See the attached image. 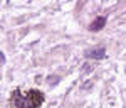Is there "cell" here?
<instances>
[{
    "label": "cell",
    "mask_w": 126,
    "mask_h": 108,
    "mask_svg": "<svg viewBox=\"0 0 126 108\" xmlns=\"http://www.w3.org/2000/svg\"><path fill=\"white\" fill-rule=\"evenodd\" d=\"M106 54L104 47H96V49H91L86 52V58H93V59H103Z\"/></svg>",
    "instance_id": "cell-2"
},
{
    "label": "cell",
    "mask_w": 126,
    "mask_h": 108,
    "mask_svg": "<svg viewBox=\"0 0 126 108\" xmlns=\"http://www.w3.org/2000/svg\"><path fill=\"white\" fill-rule=\"evenodd\" d=\"M42 101H44V95L35 89L29 91L27 95H20L19 91H15L12 98V103L15 108H37Z\"/></svg>",
    "instance_id": "cell-1"
},
{
    "label": "cell",
    "mask_w": 126,
    "mask_h": 108,
    "mask_svg": "<svg viewBox=\"0 0 126 108\" xmlns=\"http://www.w3.org/2000/svg\"><path fill=\"white\" fill-rule=\"evenodd\" d=\"M104 25H106V19H104V17H97V19L89 25V29L93 30V32H97V30L104 29Z\"/></svg>",
    "instance_id": "cell-3"
}]
</instances>
